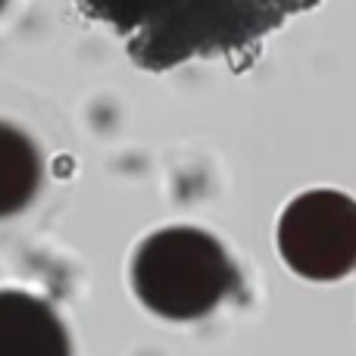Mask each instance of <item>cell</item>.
<instances>
[{"label":"cell","instance_id":"obj_1","mask_svg":"<svg viewBox=\"0 0 356 356\" xmlns=\"http://www.w3.org/2000/svg\"><path fill=\"white\" fill-rule=\"evenodd\" d=\"M138 63L181 66L257 50L266 35L313 0H75Z\"/></svg>","mask_w":356,"mask_h":356},{"label":"cell","instance_id":"obj_2","mask_svg":"<svg viewBox=\"0 0 356 356\" xmlns=\"http://www.w3.org/2000/svg\"><path fill=\"white\" fill-rule=\"evenodd\" d=\"M234 282L225 247L191 225L154 232L131 263L138 300L163 319H200L232 294Z\"/></svg>","mask_w":356,"mask_h":356},{"label":"cell","instance_id":"obj_3","mask_svg":"<svg viewBox=\"0 0 356 356\" xmlns=\"http://www.w3.org/2000/svg\"><path fill=\"white\" fill-rule=\"evenodd\" d=\"M278 250L303 278H344L356 269V200L328 188L294 197L278 219Z\"/></svg>","mask_w":356,"mask_h":356},{"label":"cell","instance_id":"obj_4","mask_svg":"<svg viewBox=\"0 0 356 356\" xmlns=\"http://www.w3.org/2000/svg\"><path fill=\"white\" fill-rule=\"evenodd\" d=\"M0 356H69V334L35 294L0 291Z\"/></svg>","mask_w":356,"mask_h":356},{"label":"cell","instance_id":"obj_5","mask_svg":"<svg viewBox=\"0 0 356 356\" xmlns=\"http://www.w3.org/2000/svg\"><path fill=\"white\" fill-rule=\"evenodd\" d=\"M41 154L22 129L0 122V219L25 209L41 188Z\"/></svg>","mask_w":356,"mask_h":356},{"label":"cell","instance_id":"obj_6","mask_svg":"<svg viewBox=\"0 0 356 356\" xmlns=\"http://www.w3.org/2000/svg\"><path fill=\"white\" fill-rule=\"evenodd\" d=\"M3 3H6V0H0V10H3Z\"/></svg>","mask_w":356,"mask_h":356}]
</instances>
